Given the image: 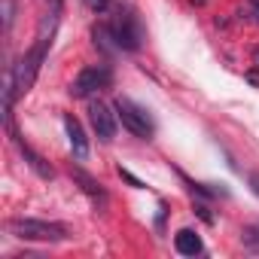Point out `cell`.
Returning <instances> with one entry per match:
<instances>
[{"mask_svg":"<svg viewBox=\"0 0 259 259\" xmlns=\"http://www.w3.org/2000/svg\"><path fill=\"white\" fill-rule=\"evenodd\" d=\"M110 34H113V40H116V46L122 49V52H138L141 46H144V25H141V19L135 16V10L132 7H116V16L110 19Z\"/></svg>","mask_w":259,"mask_h":259,"instance_id":"obj_1","label":"cell"},{"mask_svg":"<svg viewBox=\"0 0 259 259\" xmlns=\"http://www.w3.org/2000/svg\"><path fill=\"white\" fill-rule=\"evenodd\" d=\"M10 235L13 238H22V241H64L67 238V229L61 223H46V220H28V217H16L7 223Z\"/></svg>","mask_w":259,"mask_h":259,"instance_id":"obj_2","label":"cell"},{"mask_svg":"<svg viewBox=\"0 0 259 259\" xmlns=\"http://www.w3.org/2000/svg\"><path fill=\"white\" fill-rule=\"evenodd\" d=\"M113 110H116V119L122 122V128H125V132H132L135 138L150 141V138L156 135V125H153L150 113H147L144 107H138L135 101H128V98H116V101H113Z\"/></svg>","mask_w":259,"mask_h":259,"instance_id":"obj_3","label":"cell"},{"mask_svg":"<svg viewBox=\"0 0 259 259\" xmlns=\"http://www.w3.org/2000/svg\"><path fill=\"white\" fill-rule=\"evenodd\" d=\"M49 43H52V37L40 34L37 43L28 49V55L16 64V92H19V95H25V92L34 85V79H37V73H40V64H43V58H46Z\"/></svg>","mask_w":259,"mask_h":259,"instance_id":"obj_4","label":"cell"},{"mask_svg":"<svg viewBox=\"0 0 259 259\" xmlns=\"http://www.w3.org/2000/svg\"><path fill=\"white\" fill-rule=\"evenodd\" d=\"M113 82V73L107 64H95V67H82L76 73V79L70 82V95L73 98H92L98 89H107Z\"/></svg>","mask_w":259,"mask_h":259,"instance_id":"obj_5","label":"cell"},{"mask_svg":"<svg viewBox=\"0 0 259 259\" xmlns=\"http://www.w3.org/2000/svg\"><path fill=\"white\" fill-rule=\"evenodd\" d=\"M89 122H92V132L98 135V141L110 144L116 138V113L104 101H92L89 104Z\"/></svg>","mask_w":259,"mask_h":259,"instance_id":"obj_6","label":"cell"},{"mask_svg":"<svg viewBox=\"0 0 259 259\" xmlns=\"http://www.w3.org/2000/svg\"><path fill=\"white\" fill-rule=\"evenodd\" d=\"M7 132H10V138H13V144L19 147V153H22V159L28 162V168H31V171L37 174V177H43V180H52V177H55V171H52V165H49V162H46V159H43L40 153H34V150H31V147H28V144H25V141H22V138L16 135V125H13V128H7Z\"/></svg>","mask_w":259,"mask_h":259,"instance_id":"obj_7","label":"cell"},{"mask_svg":"<svg viewBox=\"0 0 259 259\" xmlns=\"http://www.w3.org/2000/svg\"><path fill=\"white\" fill-rule=\"evenodd\" d=\"M70 177H73V183H79V189H82L95 204H101V207L107 204V189H104V186L89 174V171H82L79 165H70Z\"/></svg>","mask_w":259,"mask_h":259,"instance_id":"obj_8","label":"cell"},{"mask_svg":"<svg viewBox=\"0 0 259 259\" xmlns=\"http://www.w3.org/2000/svg\"><path fill=\"white\" fill-rule=\"evenodd\" d=\"M64 132H67V141H70L73 156H76L79 162H85V159H89V138H85V132H82V125H79L70 113L64 116Z\"/></svg>","mask_w":259,"mask_h":259,"instance_id":"obj_9","label":"cell"},{"mask_svg":"<svg viewBox=\"0 0 259 259\" xmlns=\"http://www.w3.org/2000/svg\"><path fill=\"white\" fill-rule=\"evenodd\" d=\"M174 247H177V253H183V256H198V253L204 250V244H201V238H198L195 229H180V232L174 235Z\"/></svg>","mask_w":259,"mask_h":259,"instance_id":"obj_10","label":"cell"},{"mask_svg":"<svg viewBox=\"0 0 259 259\" xmlns=\"http://www.w3.org/2000/svg\"><path fill=\"white\" fill-rule=\"evenodd\" d=\"M92 37H95V46H101L104 52H113V49H119V46H116V40H113V34H110V25H101V28H95V31H92Z\"/></svg>","mask_w":259,"mask_h":259,"instance_id":"obj_11","label":"cell"},{"mask_svg":"<svg viewBox=\"0 0 259 259\" xmlns=\"http://www.w3.org/2000/svg\"><path fill=\"white\" fill-rule=\"evenodd\" d=\"M241 244L253 253H259V226H244L241 229Z\"/></svg>","mask_w":259,"mask_h":259,"instance_id":"obj_12","label":"cell"},{"mask_svg":"<svg viewBox=\"0 0 259 259\" xmlns=\"http://www.w3.org/2000/svg\"><path fill=\"white\" fill-rule=\"evenodd\" d=\"M4 28H13V0H4Z\"/></svg>","mask_w":259,"mask_h":259,"instance_id":"obj_13","label":"cell"},{"mask_svg":"<svg viewBox=\"0 0 259 259\" xmlns=\"http://www.w3.org/2000/svg\"><path fill=\"white\" fill-rule=\"evenodd\" d=\"M195 213H198V217H201V220H204V223H207V226H210V223H213V213H210V210H207V204H201V201H195Z\"/></svg>","mask_w":259,"mask_h":259,"instance_id":"obj_14","label":"cell"},{"mask_svg":"<svg viewBox=\"0 0 259 259\" xmlns=\"http://www.w3.org/2000/svg\"><path fill=\"white\" fill-rule=\"evenodd\" d=\"M85 7H89L92 13H104V10L110 7V0H85Z\"/></svg>","mask_w":259,"mask_h":259,"instance_id":"obj_15","label":"cell"},{"mask_svg":"<svg viewBox=\"0 0 259 259\" xmlns=\"http://www.w3.org/2000/svg\"><path fill=\"white\" fill-rule=\"evenodd\" d=\"M119 177H122V180H128V183H132V186H138V189L144 186V183H141V180H138L135 174H128V171H122V168H119Z\"/></svg>","mask_w":259,"mask_h":259,"instance_id":"obj_16","label":"cell"},{"mask_svg":"<svg viewBox=\"0 0 259 259\" xmlns=\"http://www.w3.org/2000/svg\"><path fill=\"white\" fill-rule=\"evenodd\" d=\"M244 76H247V82H253V85H259V70H247Z\"/></svg>","mask_w":259,"mask_h":259,"instance_id":"obj_17","label":"cell"},{"mask_svg":"<svg viewBox=\"0 0 259 259\" xmlns=\"http://www.w3.org/2000/svg\"><path fill=\"white\" fill-rule=\"evenodd\" d=\"M247 7L253 10V16H256V22H259V0H247Z\"/></svg>","mask_w":259,"mask_h":259,"instance_id":"obj_18","label":"cell"},{"mask_svg":"<svg viewBox=\"0 0 259 259\" xmlns=\"http://www.w3.org/2000/svg\"><path fill=\"white\" fill-rule=\"evenodd\" d=\"M250 186H253V192L259 195V174H250Z\"/></svg>","mask_w":259,"mask_h":259,"instance_id":"obj_19","label":"cell"},{"mask_svg":"<svg viewBox=\"0 0 259 259\" xmlns=\"http://www.w3.org/2000/svg\"><path fill=\"white\" fill-rule=\"evenodd\" d=\"M189 4H192V7H204V4H207V0H189Z\"/></svg>","mask_w":259,"mask_h":259,"instance_id":"obj_20","label":"cell"},{"mask_svg":"<svg viewBox=\"0 0 259 259\" xmlns=\"http://www.w3.org/2000/svg\"><path fill=\"white\" fill-rule=\"evenodd\" d=\"M256 61H259V49H256Z\"/></svg>","mask_w":259,"mask_h":259,"instance_id":"obj_21","label":"cell"}]
</instances>
